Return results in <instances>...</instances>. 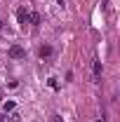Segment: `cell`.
<instances>
[{
  "instance_id": "1",
  "label": "cell",
  "mask_w": 120,
  "mask_h": 122,
  "mask_svg": "<svg viewBox=\"0 0 120 122\" xmlns=\"http://www.w3.org/2000/svg\"><path fill=\"white\" fill-rule=\"evenodd\" d=\"M12 59H24L26 56V52H24V47H19V45H12L10 47V52H7Z\"/></svg>"
},
{
  "instance_id": "2",
  "label": "cell",
  "mask_w": 120,
  "mask_h": 122,
  "mask_svg": "<svg viewBox=\"0 0 120 122\" xmlns=\"http://www.w3.org/2000/svg\"><path fill=\"white\" fill-rule=\"evenodd\" d=\"M52 56H54V49H52L49 45H43V47H40V59H43V61H49Z\"/></svg>"
},
{
  "instance_id": "3",
  "label": "cell",
  "mask_w": 120,
  "mask_h": 122,
  "mask_svg": "<svg viewBox=\"0 0 120 122\" xmlns=\"http://www.w3.org/2000/svg\"><path fill=\"white\" fill-rule=\"evenodd\" d=\"M16 16H19V24L26 26V21H28V12H26V7H19V10H16Z\"/></svg>"
},
{
  "instance_id": "4",
  "label": "cell",
  "mask_w": 120,
  "mask_h": 122,
  "mask_svg": "<svg viewBox=\"0 0 120 122\" xmlns=\"http://www.w3.org/2000/svg\"><path fill=\"white\" fill-rule=\"evenodd\" d=\"M101 80V61H94V82Z\"/></svg>"
},
{
  "instance_id": "5",
  "label": "cell",
  "mask_w": 120,
  "mask_h": 122,
  "mask_svg": "<svg viewBox=\"0 0 120 122\" xmlns=\"http://www.w3.org/2000/svg\"><path fill=\"white\" fill-rule=\"evenodd\" d=\"M28 19H31V24H33V26H38V24H40V14H35V12L28 14Z\"/></svg>"
},
{
  "instance_id": "6",
  "label": "cell",
  "mask_w": 120,
  "mask_h": 122,
  "mask_svg": "<svg viewBox=\"0 0 120 122\" xmlns=\"http://www.w3.org/2000/svg\"><path fill=\"white\" fill-rule=\"evenodd\" d=\"M49 122H64V117H61V115H57V113H54V115H49Z\"/></svg>"
},
{
  "instance_id": "7",
  "label": "cell",
  "mask_w": 120,
  "mask_h": 122,
  "mask_svg": "<svg viewBox=\"0 0 120 122\" xmlns=\"http://www.w3.org/2000/svg\"><path fill=\"white\" fill-rule=\"evenodd\" d=\"M49 87H52V89H57V87H59V82H57L54 77H49Z\"/></svg>"
},
{
  "instance_id": "8",
  "label": "cell",
  "mask_w": 120,
  "mask_h": 122,
  "mask_svg": "<svg viewBox=\"0 0 120 122\" xmlns=\"http://www.w3.org/2000/svg\"><path fill=\"white\" fill-rule=\"evenodd\" d=\"M0 122H7V117H5V115H2V113H0Z\"/></svg>"
},
{
  "instance_id": "9",
  "label": "cell",
  "mask_w": 120,
  "mask_h": 122,
  "mask_svg": "<svg viewBox=\"0 0 120 122\" xmlns=\"http://www.w3.org/2000/svg\"><path fill=\"white\" fill-rule=\"evenodd\" d=\"M97 122H99V120H97Z\"/></svg>"
}]
</instances>
